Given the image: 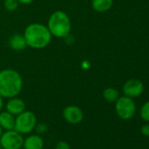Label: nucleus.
Here are the masks:
<instances>
[{"instance_id":"6e6552de","label":"nucleus","mask_w":149,"mask_h":149,"mask_svg":"<svg viewBox=\"0 0 149 149\" xmlns=\"http://www.w3.org/2000/svg\"><path fill=\"white\" fill-rule=\"evenodd\" d=\"M144 91L143 83L138 79H130L123 86V92L125 96L131 98H135L139 97Z\"/></svg>"},{"instance_id":"f03ea898","label":"nucleus","mask_w":149,"mask_h":149,"mask_svg":"<svg viewBox=\"0 0 149 149\" xmlns=\"http://www.w3.org/2000/svg\"><path fill=\"white\" fill-rule=\"evenodd\" d=\"M23 35L27 47L33 49H43L47 47L50 44L53 37L47 25L41 23L29 24L26 27Z\"/></svg>"},{"instance_id":"412c9836","label":"nucleus","mask_w":149,"mask_h":149,"mask_svg":"<svg viewBox=\"0 0 149 149\" xmlns=\"http://www.w3.org/2000/svg\"><path fill=\"white\" fill-rule=\"evenodd\" d=\"M4 105H5V104H4V97L0 96V111H2V110L4 108Z\"/></svg>"},{"instance_id":"9d476101","label":"nucleus","mask_w":149,"mask_h":149,"mask_svg":"<svg viewBox=\"0 0 149 149\" xmlns=\"http://www.w3.org/2000/svg\"><path fill=\"white\" fill-rule=\"evenodd\" d=\"M24 149H43L44 140L40 134H31L23 141Z\"/></svg>"},{"instance_id":"f257e3e1","label":"nucleus","mask_w":149,"mask_h":149,"mask_svg":"<svg viewBox=\"0 0 149 149\" xmlns=\"http://www.w3.org/2000/svg\"><path fill=\"white\" fill-rule=\"evenodd\" d=\"M23 88L21 74L13 68L0 70V96L4 98L18 97Z\"/></svg>"},{"instance_id":"6ab92c4d","label":"nucleus","mask_w":149,"mask_h":149,"mask_svg":"<svg viewBox=\"0 0 149 149\" xmlns=\"http://www.w3.org/2000/svg\"><path fill=\"white\" fill-rule=\"evenodd\" d=\"M140 132L144 136L149 137V124H146V125H142V127L140 129Z\"/></svg>"},{"instance_id":"2eb2a0df","label":"nucleus","mask_w":149,"mask_h":149,"mask_svg":"<svg viewBox=\"0 0 149 149\" xmlns=\"http://www.w3.org/2000/svg\"><path fill=\"white\" fill-rule=\"evenodd\" d=\"M139 115L140 118L146 121V122H149V101L146 102L140 108L139 110Z\"/></svg>"},{"instance_id":"aec40b11","label":"nucleus","mask_w":149,"mask_h":149,"mask_svg":"<svg viewBox=\"0 0 149 149\" xmlns=\"http://www.w3.org/2000/svg\"><path fill=\"white\" fill-rule=\"evenodd\" d=\"M33 1H34V0H18L19 4L25 5V6H26V5H30V4H32Z\"/></svg>"},{"instance_id":"9b49d317","label":"nucleus","mask_w":149,"mask_h":149,"mask_svg":"<svg viewBox=\"0 0 149 149\" xmlns=\"http://www.w3.org/2000/svg\"><path fill=\"white\" fill-rule=\"evenodd\" d=\"M8 44H9L10 48L16 52L23 51L27 47L25 37L23 34H20V33H16L11 36V38L9 39Z\"/></svg>"},{"instance_id":"f8f14e48","label":"nucleus","mask_w":149,"mask_h":149,"mask_svg":"<svg viewBox=\"0 0 149 149\" xmlns=\"http://www.w3.org/2000/svg\"><path fill=\"white\" fill-rule=\"evenodd\" d=\"M0 126L5 131L14 129L15 116L8 112L7 111H0Z\"/></svg>"},{"instance_id":"7ed1b4c3","label":"nucleus","mask_w":149,"mask_h":149,"mask_svg":"<svg viewBox=\"0 0 149 149\" xmlns=\"http://www.w3.org/2000/svg\"><path fill=\"white\" fill-rule=\"evenodd\" d=\"M47 26L53 37L63 39L69 36L72 25L67 13L58 10L54 12L47 19Z\"/></svg>"},{"instance_id":"423d86ee","label":"nucleus","mask_w":149,"mask_h":149,"mask_svg":"<svg viewBox=\"0 0 149 149\" xmlns=\"http://www.w3.org/2000/svg\"><path fill=\"white\" fill-rule=\"evenodd\" d=\"M24 138L16 130H8L0 137V146L3 149H20L23 146Z\"/></svg>"},{"instance_id":"39448f33","label":"nucleus","mask_w":149,"mask_h":149,"mask_svg":"<svg viewBox=\"0 0 149 149\" xmlns=\"http://www.w3.org/2000/svg\"><path fill=\"white\" fill-rule=\"evenodd\" d=\"M115 111L121 119L128 120L135 115L136 104L133 99L129 97H119L115 102Z\"/></svg>"},{"instance_id":"20e7f679","label":"nucleus","mask_w":149,"mask_h":149,"mask_svg":"<svg viewBox=\"0 0 149 149\" xmlns=\"http://www.w3.org/2000/svg\"><path fill=\"white\" fill-rule=\"evenodd\" d=\"M37 123V118L33 111H24L15 117L14 130H16L22 135L28 134L34 131Z\"/></svg>"},{"instance_id":"4468645a","label":"nucleus","mask_w":149,"mask_h":149,"mask_svg":"<svg viewBox=\"0 0 149 149\" xmlns=\"http://www.w3.org/2000/svg\"><path fill=\"white\" fill-rule=\"evenodd\" d=\"M103 97L105 101L109 103H115L117 99L119 97V93L118 90H116L115 88L109 87L103 91Z\"/></svg>"},{"instance_id":"a211bd4d","label":"nucleus","mask_w":149,"mask_h":149,"mask_svg":"<svg viewBox=\"0 0 149 149\" xmlns=\"http://www.w3.org/2000/svg\"><path fill=\"white\" fill-rule=\"evenodd\" d=\"M54 149H70V146L66 141H59L56 143Z\"/></svg>"},{"instance_id":"0eeeda50","label":"nucleus","mask_w":149,"mask_h":149,"mask_svg":"<svg viewBox=\"0 0 149 149\" xmlns=\"http://www.w3.org/2000/svg\"><path fill=\"white\" fill-rule=\"evenodd\" d=\"M62 117L66 122L71 125H77L84 119L82 109L77 105H68L62 111Z\"/></svg>"},{"instance_id":"4be33fe9","label":"nucleus","mask_w":149,"mask_h":149,"mask_svg":"<svg viewBox=\"0 0 149 149\" xmlns=\"http://www.w3.org/2000/svg\"><path fill=\"white\" fill-rule=\"evenodd\" d=\"M2 133H3V129H2V127H1V126H0V137H1Z\"/></svg>"},{"instance_id":"f3484780","label":"nucleus","mask_w":149,"mask_h":149,"mask_svg":"<svg viewBox=\"0 0 149 149\" xmlns=\"http://www.w3.org/2000/svg\"><path fill=\"white\" fill-rule=\"evenodd\" d=\"M47 128H48V126H47V123L40 122V123L36 124V126H35L34 130L36 131L37 134H42V133H45L47 131Z\"/></svg>"},{"instance_id":"1a4fd4ad","label":"nucleus","mask_w":149,"mask_h":149,"mask_svg":"<svg viewBox=\"0 0 149 149\" xmlns=\"http://www.w3.org/2000/svg\"><path fill=\"white\" fill-rule=\"evenodd\" d=\"M6 109L8 112L12 113L15 117L26 111V103L23 99L14 97L12 98H9L6 104Z\"/></svg>"},{"instance_id":"5701e85b","label":"nucleus","mask_w":149,"mask_h":149,"mask_svg":"<svg viewBox=\"0 0 149 149\" xmlns=\"http://www.w3.org/2000/svg\"><path fill=\"white\" fill-rule=\"evenodd\" d=\"M0 149H3V147H2L1 146H0Z\"/></svg>"},{"instance_id":"dca6fc26","label":"nucleus","mask_w":149,"mask_h":149,"mask_svg":"<svg viewBox=\"0 0 149 149\" xmlns=\"http://www.w3.org/2000/svg\"><path fill=\"white\" fill-rule=\"evenodd\" d=\"M19 2L18 0H5L4 2V6L6 10L8 12H14L18 9L19 7Z\"/></svg>"},{"instance_id":"ddd939ff","label":"nucleus","mask_w":149,"mask_h":149,"mask_svg":"<svg viewBox=\"0 0 149 149\" xmlns=\"http://www.w3.org/2000/svg\"><path fill=\"white\" fill-rule=\"evenodd\" d=\"M113 5V0H91V7L97 13L109 11Z\"/></svg>"}]
</instances>
